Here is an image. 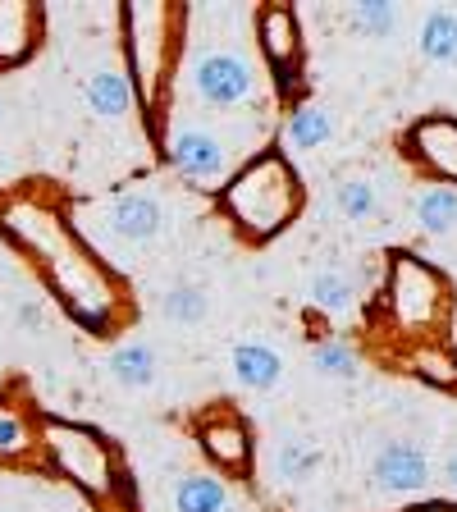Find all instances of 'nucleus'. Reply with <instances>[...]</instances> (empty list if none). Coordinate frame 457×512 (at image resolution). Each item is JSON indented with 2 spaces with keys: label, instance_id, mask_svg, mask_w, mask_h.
Wrapping results in <instances>:
<instances>
[{
  "label": "nucleus",
  "instance_id": "nucleus-1",
  "mask_svg": "<svg viewBox=\"0 0 457 512\" xmlns=\"http://www.w3.org/2000/svg\"><path fill=\"white\" fill-rule=\"evenodd\" d=\"M229 206L243 215L252 234H270L293 211V179H288L279 160H256L252 170L229 188Z\"/></svg>",
  "mask_w": 457,
  "mask_h": 512
},
{
  "label": "nucleus",
  "instance_id": "nucleus-2",
  "mask_svg": "<svg viewBox=\"0 0 457 512\" xmlns=\"http://www.w3.org/2000/svg\"><path fill=\"white\" fill-rule=\"evenodd\" d=\"M188 87L197 101H206V106H247L256 96V74H252V64L243 60V55L234 51H206L192 60L188 69Z\"/></svg>",
  "mask_w": 457,
  "mask_h": 512
},
{
  "label": "nucleus",
  "instance_id": "nucleus-3",
  "mask_svg": "<svg viewBox=\"0 0 457 512\" xmlns=\"http://www.w3.org/2000/svg\"><path fill=\"white\" fill-rule=\"evenodd\" d=\"M375 485L389 494H421L430 485V462L426 448L412 444V439H389V444L375 453Z\"/></svg>",
  "mask_w": 457,
  "mask_h": 512
},
{
  "label": "nucleus",
  "instance_id": "nucleus-4",
  "mask_svg": "<svg viewBox=\"0 0 457 512\" xmlns=\"http://www.w3.org/2000/svg\"><path fill=\"white\" fill-rule=\"evenodd\" d=\"M170 160H174V170L192 183H211L224 174V147L206 128H174Z\"/></svg>",
  "mask_w": 457,
  "mask_h": 512
},
{
  "label": "nucleus",
  "instance_id": "nucleus-5",
  "mask_svg": "<svg viewBox=\"0 0 457 512\" xmlns=\"http://www.w3.org/2000/svg\"><path fill=\"white\" fill-rule=\"evenodd\" d=\"M110 229L124 243H151L165 229V206L151 192H124L110 202Z\"/></svg>",
  "mask_w": 457,
  "mask_h": 512
},
{
  "label": "nucleus",
  "instance_id": "nucleus-6",
  "mask_svg": "<svg viewBox=\"0 0 457 512\" xmlns=\"http://www.w3.org/2000/svg\"><path fill=\"white\" fill-rule=\"evenodd\" d=\"M229 366H234V380L243 384V389H252V394H266V389H275V384L284 380V362H279V352L270 348V343H261V339L238 343V348L229 352Z\"/></svg>",
  "mask_w": 457,
  "mask_h": 512
},
{
  "label": "nucleus",
  "instance_id": "nucleus-7",
  "mask_svg": "<svg viewBox=\"0 0 457 512\" xmlns=\"http://www.w3.org/2000/svg\"><path fill=\"white\" fill-rule=\"evenodd\" d=\"M416 51L426 55L430 64H439V69H453L457 64V10H448V5L430 10L421 19V32H416Z\"/></svg>",
  "mask_w": 457,
  "mask_h": 512
},
{
  "label": "nucleus",
  "instance_id": "nucleus-8",
  "mask_svg": "<svg viewBox=\"0 0 457 512\" xmlns=\"http://www.w3.org/2000/svg\"><path fill=\"white\" fill-rule=\"evenodd\" d=\"M87 106H92L96 119H124L128 106H133V83H128L119 69H101V74L87 78Z\"/></svg>",
  "mask_w": 457,
  "mask_h": 512
},
{
  "label": "nucleus",
  "instance_id": "nucleus-9",
  "mask_svg": "<svg viewBox=\"0 0 457 512\" xmlns=\"http://www.w3.org/2000/svg\"><path fill=\"white\" fill-rule=\"evenodd\" d=\"M156 371H160V357L151 343H119V348L110 352V375H115V384H124V389H147V384H156Z\"/></svg>",
  "mask_w": 457,
  "mask_h": 512
},
{
  "label": "nucleus",
  "instance_id": "nucleus-10",
  "mask_svg": "<svg viewBox=\"0 0 457 512\" xmlns=\"http://www.w3.org/2000/svg\"><path fill=\"white\" fill-rule=\"evenodd\" d=\"M229 508V490L206 471H192L174 485V512H224Z\"/></svg>",
  "mask_w": 457,
  "mask_h": 512
},
{
  "label": "nucleus",
  "instance_id": "nucleus-11",
  "mask_svg": "<svg viewBox=\"0 0 457 512\" xmlns=\"http://www.w3.org/2000/svg\"><path fill=\"white\" fill-rule=\"evenodd\" d=\"M330 138H334V119L325 115V110L311 106V101L293 106V115H288V142H293V147L298 151H320Z\"/></svg>",
  "mask_w": 457,
  "mask_h": 512
},
{
  "label": "nucleus",
  "instance_id": "nucleus-12",
  "mask_svg": "<svg viewBox=\"0 0 457 512\" xmlns=\"http://www.w3.org/2000/svg\"><path fill=\"white\" fill-rule=\"evenodd\" d=\"M307 298H311V307H320L325 316H348V311L357 307V284H352L348 275H339V270H320V275L311 279Z\"/></svg>",
  "mask_w": 457,
  "mask_h": 512
},
{
  "label": "nucleus",
  "instance_id": "nucleus-13",
  "mask_svg": "<svg viewBox=\"0 0 457 512\" xmlns=\"http://www.w3.org/2000/svg\"><path fill=\"white\" fill-rule=\"evenodd\" d=\"M156 307L170 325H202V320L211 316V293L197 284H179V288H170V293H160Z\"/></svg>",
  "mask_w": 457,
  "mask_h": 512
},
{
  "label": "nucleus",
  "instance_id": "nucleus-14",
  "mask_svg": "<svg viewBox=\"0 0 457 512\" xmlns=\"http://www.w3.org/2000/svg\"><path fill=\"white\" fill-rule=\"evenodd\" d=\"M416 224L426 234H448L457 224V188H430L416 197Z\"/></svg>",
  "mask_w": 457,
  "mask_h": 512
},
{
  "label": "nucleus",
  "instance_id": "nucleus-15",
  "mask_svg": "<svg viewBox=\"0 0 457 512\" xmlns=\"http://www.w3.org/2000/svg\"><path fill=\"white\" fill-rule=\"evenodd\" d=\"M266 46H270V60H275V69H279V87H288L293 83V19H288L284 10H275V14H266Z\"/></svg>",
  "mask_w": 457,
  "mask_h": 512
},
{
  "label": "nucleus",
  "instance_id": "nucleus-16",
  "mask_svg": "<svg viewBox=\"0 0 457 512\" xmlns=\"http://www.w3.org/2000/svg\"><path fill=\"white\" fill-rule=\"evenodd\" d=\"M320 467V448L316 439H288L275 453V476L279 480H307Z\"/></svg>",
  "mask_w": 457,
  "mask_h": 512
},
{
  "label": "nucleus",
  "instance_id": "nucleus-17",
  "mask_svg": "<svg viewBox=\"0 0 457 512\" xmlns=\"http://www.w3.org/2000/svg\"><path fill=\"white\" fill-rule=\"evenodd\" d=\"M398 5H384V0H362V5H352L348 10V23L366 37H394L398 32Z\"/></svg>",
  "mask_w": 457,
  "mask_h": 512
},
{
  "label": "nucleus",
  "instance_id": "nucleus-18",
  "mask_svg": "<svg viewBox=\"0 0 457 512\" xmlns=\"http://www.w3.org/2000/svg\"><path fill=\"white\" fill-rule=\"evenodd\" d=\"M311 366H316L320 375H330V380H352V375L362 371V357H357V348H348V343H320L316 352H311Z\"/></svg>",
  "mask_w": 457,
  "mask_h": 512
},
{
  "label": "nucleus",
  "instance_id": "nucleus-19",
  "mask_svg": "<svg viewBox=\"0 0 457 512\" xmlns=\"http://www.w3.org/2000/svg\"><path fill=\"white\" fill-rule=\"evenodd\" d=\"M334 206H339V215H348V220H371L375 206H380L375 183H366V179L339 183V188H334Z\"/></svg>",
  "mask_w": 457,
  "mask_h": 512
},
{
  "label": "nucleus",
  "instance_id": "nucleus-20",
  "mask_svg": "<svg viewBox=\"0 0 457 512\" xmlns=\"http://www.w3.org/2000/svg\"><path fill=\"white\" fill-rule=\"evenodd\" d=\"M23 37H28V10H0V60L23 55Z\"/></svg>",
  "mask_w": 457,
  "mask_h": 512
},
{
  "label": "nucleus",
  "instance_id": "nucleus-21",
  "mask_svg": "<svg viewBox=\"0 0 457 512\" xmlns=\"http://www.w3.org/2000/svg\"><path fill=\"white\" fill-rule=\"evenodd\" d=\"M28 444V430H23L19 416H5L0 412V453H19Z\"/></svg>",
  "mask_w": 457,
  "mask_h": 512
},
{
  "label": "nucleus",
  "instance_id": "nucleus-22",
  "mask_svg": "<svg viewBox=\"0 0 457 512\" xmlns=\"http://www.w3.org/2000/svg\"><path fill=\"white\" fill-rule=\"evenodd\" d=\"M211 439H215V453L220 458H243V430H211Z\"/></svg>",
  "mask_w": 457,
  "mask_h": 512
},
{
  "label": "nucleus",
  "instance_id": "nucleus-23",
  "mask_svg": "<svg viewBox=\"0 0 457 512\" xmlns=\"http://www.w3.org/2000/svg\"><path fill=\"white\" fill-rule=\"evenodd\" d=\"M19 320H23V325H37V320H42V311H37V307H23Z\"/></svg>",
  "mask_w": 457,
  "mask_h": 512
},
{
  "label": "nucleus",
  "instance_id": "nucleus-24",
  "mask_svg": "<svg viewBox=\"0 0 457 512\" xmlns=\"http://www.w3.org/2000/svg\"><path fill=\"white\" fill-rule=\"evenodd\" d=\"M448 485H453V490H457V453H453V458H448Z\"/></svg>",
  "mask_w": 457,
  "mask_h": 512
},
{
  "label": "nucleus",
  "instance_id": "nucleus-25",
  "mask_svg": "<svg viewBox=\"0 0 457 512\" xmlns=\"http://www.w3.org/2000/svg\"><path fill=\"white\" fill-rule=\"evenodd\" d=\"M0 115H5V106H0Z\"/></svg>",
  "mask_w": 457,
  "mask_h": 512
}]
</instances>
